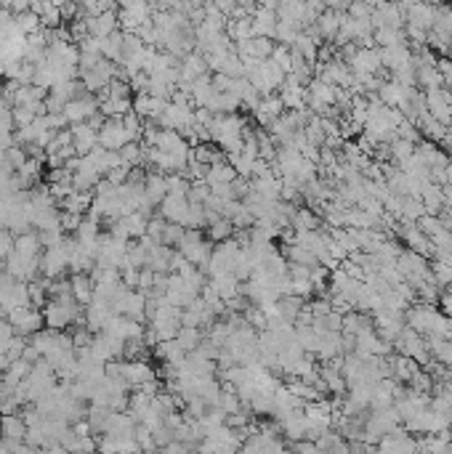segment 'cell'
I'll return each mask as SVG.
<instances>
[{
    "label": "cell",
    "instance_id": "6da1fadb",
    "mask_svg": "<svg viewBox=\"0 0 452 454\" xmlns=\"http://www.w3.org/2000/svg\"><path fill=\"white\" fill-rule=\"evenodd\" d=\"M245 122L237 114H219L210 125V141L226 155H240L245 146Z\"/></svg>",
    "mask_w": 452,
    "mask_h": 454
},
{
    "label": "cell",
    "instance_id": "e0dca14e",
    "mask_svg": "<svg viewBox=\"0 0 452 454\" xmlns=\"http://www.w3.org/2000/svg\"><path fill=\"white\" fill-rule=\"evenodd\" d=\"M166 197H168L166 176H160V173H146V181H144V200H146V205L155 210V208L163 205Z\"/></svg>",
    "mask_w": 452,
    "mask_h": 454
},
{
    "label": "cell",
    "instance_id": "7c38bea8",
    "mask_svg": "<svg viewBox=\"0 0 452 454\" xmlns=\"http://www.w3.org/2000/svg\"><path fill=\"white\" fill-rule=\"evenodd\" d=\"M72 146H75V155L86 157L91 155L96 146H99V131H93L88 122H80V125H72Z\"/></svg>",
    "mask_w": 452,
    "mask_h": 454
},
{
    "label": "cell",
    "instance_id": "f35d334b",
    "mask_svg": "<svg viewBox=\"0 0 452 454\" xmlns=\"http://www.w3.org/2000/svg\"><path fill=\"white\" fill-rule=\"evenodd\" d=\"M144 125H146V122H144L136 112H131V114H125V117H122V128L128 131L131 141H136V144H139V138L144 136Z\"/></svg>",
    "mask_w": 452,
    "mask_h": 454
},
{
    "label": "cell",
    "instance_id": "ffe728a7",
    "mask_svg": "<svg viewBox=\"0 0 452 454\" xmlns=\"http://www.w3.org/2000/svg\"><path fill=\"white\" fill-rule=\"evenodd\" d=\"M208 285L224 303H229V300H234L240 295V285H243V282L234 277V274H219V277H210Z\"/></svg>",
    "mask_w": 452,
    "mask_h": 454
},
{
    "label": "cell",
    "instance_id": "60d3db41",
    "mask_svg": "<svg viewBox=\"0 0 452 454\" xmlns=\"http://www.w3.org/2000/svg\"><path fill=\"white\" fill-rule=\"evenodd\" d=\"M16 27H19L24 35H35V32H40V30H43V27H40V19H37L33 11L16 16Z\"/></svg>",
    "mask_w": 452,
    "mask_h": 454
},
{
    "label": "cell",
    "instance_id": "30bf717a",
    "mask_svg": "<svg viewBox=\"0 0 452 454\" xmlns=\"http://www.w3.org/2000/svg\"><path fill=\"white\" fill-rule=\"evenodd\" d=\"M152 380H157V372L152 369L149 362H144V359H139V362H122V383L131 390H139V388L152 383Z\"/></svg>",
    "mask_w": 452,
    "mask_h": 454
},
{
    "label": "cell",
    "instance_id": "e575fe53",
    "mask_svg": "<svg viewBox=\"0 0 452 454\" xmlns=\"http://www.w3.org/2000/svg\"><path fill=\"white\" fill-rule=\"evenodd\" d=\"M120 160H122V165H128V167L144 165V146L131 141L128 146H122L120 149Z\"/></svg>",
    "mask_w": 452,
    "mask_h": 454
},
{
    "label": "cell",
    "instance_id": "74e56055",
    "mask_svg": "<svg viewBox=\"0 0 452 454\" xmlns=\"http://www.w3.org/2000/svg\"><path fill=\"white\" fill-rule=\"evenodd\" d=\"M272 61H274L285 75H290V72H293V48H287V45H274Z\"/></svg>",
    "mask_w": 452,
    "mask_h": 454
},
{
    "label": "cell",
    "instance_id": "11a10c76",
    "mask_svg": "<svg viewBox=\"0 0 452 454\" xmlns=\"http://www.w3.org/2000/svg\"><path fill=\"white\" fill-rule=\"evenodd\" d=\"M285 454H296V452H287V449H285Z\"/></svg>",
    "mask_w": 452,
    "mask_h": 454
},
{
    "label": "cell",
    "instance_id": "816d5d0a",
    "mask_svg": "<svg viewBox=\"0 0 452 454\" xmlns=\"http://www.w3.org/2000/svg\"><path fill=\"white\" fill-rule=\"evenodd\" d=\"M447 292H450V298H452V287H447Z\"/></svg>",
    "mask_w": 452,
    "mask_h": 454
},
{
    "label": "cell",
    "instance_id": "d6986e66",
    "mask_svg": "<svg viewBox=\"0 0 452 454\" xmlns=\"http://www.w3.org/2000/svg\"><path fill=\"white\" fill-rule=\"evenodd\" d=\"M346 13H335V11H325L317 19V24H314V35L320 37V40H328V43H332L335 37H338V32H341V22Z\"/></svg>",
    "mask_w": 452,
    "mask_h": 454
},
{
    "label": "cell",
    "instance_id": "2e32d148",
    "mask_svg": "<svg viewBox=\"0 0 452 454\" xmlns=\"http://www.w3.org/2000/svg\"><path fill=\"white\" fill-rule=\"evenodd\" d=\"M255 120H258V125L261 128H272V122H277L282 114H285V107H282V101H279V96H266V99H261V104H258V109L253 112Z\"/></svg>",
    "mask_w": 452,
    "mask_h": 454
},
{
    "label": "cell",
    "instance_id": "f546056e",
    "mask_svg": "<svg viewBox=\"0 0 452 454\" xmlns=\"http://www.w3.org/2000/svg\"><path fill=\"white\" fill-rule=\"evenodd\" d=\"M285 261L287 263H296V266H306V268L320 266V261H317L306 247H301V244H290V247H285Z\"/></svg>",
    "mask_w": 452,
    "mask_h": 454
},
{
    "label": "cell",
    "instance_id": "52a82bcc",
    "mask_svg": "<svg viewBox=\"0 0 452 454\" xmlns=\"http://www.w3.org/2000/svg\"><path fill=\"white\" fill-rule=\"evenodd\" d=\"M64 271H69V255H66V247L62 242L59 247H48L40 255V274H43V279L54 282V279H62Z\"/></svg>",
    "mask_w": 452,
    "mask_h": 454
},
{
    "label": "cell",
    "instance_id": "4dcf8cb0",
    "mask_svg": "<svg viewBox=\"0 0 452 454\" xmlns=\"http://www.w3.org/2000/svg\"><path fill=\"white\" fill-rule=\"evenodd\" d=\"M99 237H101V223L86 215V218L80 221L78 232H75V239H78L80 244H96Z\"/></svg>",
    "mask_w": 452,
    "mask_h": 454
},
{
    "label": "cell",
    "instance_id": "ee69618b",
    "mask_svg": "<svg viewBox=\"0 0 452 454\" xmlns=\"http://www.w3.org/2000/svg\"><path fill=\"white\" fill-rule=\"evenodd\" d=\"M128 85H131V93H136V96H146V93H149V75L139 72L136 78L128 80Z\"/></svg>",
    "mask_w": 452,
    "mask_h": 454
},
{
    "label": "cell",
    "instance_id": "83f0119b",
    "mask_svg": "<svg viewBox=\"0 0 452 454\" xmlns=\"http://www.w3.org/2000/svg\"><path fill=\"white\" fill-rule=\"evenodd\" d=\"M322 226V218L317 215L314 210H309V208H301V210H296V218H293V232H320Z\"/></svg>",
    "mask_w": 452,
    "mask_h": 454
},
{
    "label": "cell",
    "instance_id": "4316f807",
    "mask_svg": "<svg viewBox=\"0 0 452 454\" xmlns=\"http://www.w3.org/2000/svg\"><path fill=\"white\" fill-rule=\"evenodd\" d=\"M258 75H261V80H264L266 88L272 90V93L282 88V85H285V78H287L285 72L277 67L272 59H266V61H261V64H258Z\"/></svg>",
    "mask_w": 452,
    "mask_h": 454
},
{
    "label": "cell",
    "instance_id": "ab89813d",
    "mask_svg": "<svg viewBox=\"0 0 452 454\" xmlns=\"http://www.w3.org/2000/svg\"><path fill=\"white\" fill-rule=\"evenodd\" d=\"M35 120H37V114H35L30 107H13V128H16V131L30 128Z\"/></svg>",
    "mask_w": 452,
    "mask_h": 454
},
{
    "label": "cell",
    "instance_id": "277c9868",
    "mask_svg": "<svg viewBox=\"0 0 452 454\" xmlns=\"http://www.w3.org/2000/svg\"><path fill=\"white\" fill-rule=\"evenodd\" d=\"M62 114H64V120H66L69 128H72V125H80V122H88L91 117H96V114H99V99L86 90L83 96L69 101Z\"/></svg>",
    "mask_w": 452,
    "mask_h": 454
},
{
    "label": "cell",
    "instance_id": "7bdbcfd3",
    "mask_svg": "<svg viewBox=\"0 0 452 454\" xmlns=\"http://www.w3.org/2000/svg\"><path fill=\"white\" fill-rule=\"evenodd\" d=\"M184 226H176V223H168L166 226V234H163V244L166 247H178L181 244V239H184Z\"/></svg>",
    "mask_w": 452,
    "mask_h": 454
},
{
    "label": "cell",
    "instance_id": "8992f818",
    "mask_svg": "<svg viewBox=\"0 0 452 454\" xmlns=\"http://www.w3.org/2000/svg\"><path fill=\"white\" fill-rule=\"evenodd\" d=\"M346 67L352 69L354 80H362V78H370V75H378L381 69H383V64H381V51L378 48H357V56H354L352 61L346 64Z\"/></svg>",
    "mask_w": 452,
    "mask_h": 454
},
{
    "label": "cell",
    "instance_id": "cb8c5ba5",
    "mask_svg": "<svg viewBox=\"0 0 452 454\" xmlns=\"http://www.w3.org/2000/svg\"><path fill=\"white\" fill-rule=\"evenodd\" d=\"M303 309H306V300L296 298V295H285V298L277 300V316H282L287 324H296Z\"/></svg>",
    "mask_w": 452,
    "mask_h": 454
},
{
    "label": "cell",
    "instance_id": "d4e9b609",
    "mask_svg": "<svg viewBox=\"0 0 452 454\" xmlns=\"http://www.w3.org/2000/svg\"><path fill=\"white\" fill-rule=\"evenodd\" d=\"M117 223L122 226V232L128 234V239H131V242H139V239H144V237H146L149 218H146V215H141V213H131V215L120 218Z\"/></svg>",
    "mask_w": 452,
    "mask_h": 454
},
{
    "label": "cell",
    "instance_id": "b9f144b4",
    "mask_svg": "<svg viewBox=\"0 0 452 454\" xmlns=\"http://www.w3.org/2000/svg\"><path fill=\"white\" fill-rule=\"evenodd\" d=\"M166 226L168 223L160 218V215H152L149 218V226H146V237L152 239L155 244H163V234H166Z\"/></svg>",
    "mask_w": 452,
    "mask_h": 454
},
{
    "label": "cell",
    "instance_id": "484cf974",
    "mask_svg": "<svg viewBox=\"0 0 452 454\" xmlns=\"http://www.w3.org/2000/svg\"><path fill=\"white\" fill-rule=\"evenodd\" d=\"M426 345H429L431 362H436V364L452 369V340H441V337H426Z\"/></svg>",
    "mask_w": 452,
    "mask_h": 454
},
{
    "label": "cell",
    "instance_id": "5b68a950",
    "mask_svg": "<svg viewBox=\"0 0 452 454\" xmlns=\"http://www.w3.org/2000/svg\"><path fill=\"white\" fill-rule=\"evenodd\" d=\"M397 232H399V237H402V242L407 244V250L418 253L420 258H426V261H431V258H434V253H436V250H434V244H431L429 237H426V234L418 229V223L399 221Z\"/></svg>",
    "mask_w": 452,
    "mask_h": 454
},
{
    "label": "cell",
    "instance_id": "7dc6e473",
    "mask_svg": "<svg viewBox=\"0 0 452 454\" xmlns=\"http://www.w3.org/2000/svg\"><path fill=\"white\" fill-rule=\"evenodd\" d=\"M155 271H149V268H141V271H139V289H141V292H149V289L155 287Z\"/></svg>",
    "mask_w": 452,
    "mask_h": 454
},
{
    "label": "cell",
    "instance_id": "836d02e7",
    "mask_svg": "<svg viewBox=\"0 0 452 454\" xmlns=\"http://www.w3.org/2000/svg\"><path fill=\"white\" fill-rule=\"evenodd\" d=\"M232 234H234V226L226 221V218H219L216 223H210L208 226V237L213 244H221V242H226V239H232Z\"/></svg>",
    "mask_w": 452,
    "mask_h": 454
},
{
    "label": "cell",
    "instance_id": "7402d4cb",
    "mask_svg": "<svg viewBox=\"0 0 452 454\" xmlns=\"http://www.w3.org/2000/svg\"><path fill=\"white\" fill-rule=\"evenodd\" d=\"M69 282H72V298H75V303L83 306V309H88L91 303H93V282H91V277L88 274H72Z\"/></svg>",
    "mask_w": 452,
    "mask_h": 454
},
{
    "label": "cell",
    "instance_id": "db71d44e",
    "mask_svg": "<svg viewBox=\"0 0 452 454\" xmlns=\"http://www.w3.org/2000/svg\"><path fill=\"white\" fill-rule=\"evenodd\" d=\"M3 232H6V229H0V237H3Z\"/></svg>",
    "mask_w": 452,
    "mask_h": 454
},
{
    "label": "cell",
    "instance_id": "5bb4252c",
    "mask_svg": "<svg viewBox=\"0 0 452 454\" xmlns=\"http://www.w3.org/2000/svg\"><path fill=\"white\" fill-rule=\"evenodd\" d=\"M117 8L115 11H107L101 13V16H86V30H88L91 37H96V40H104V37H110L112 32H117Z\"/></svg>",
    "mask_w": 452,
    "mask_h": 454
},
{
    "label": "cell",
    "instance_id": "3957f363",
    "mask_svg": "<svg viewBox=\"0 0 452 454\" xmlns=\"http://www.w3.org/2000/svg\"><path fill=\"white\" fill-rule=\"evenodd\" d=\"M6 319L11 321L13 333L19 337H33L35 333L45 330V321H43V311L35 309V306H24V309H16L11 311Z\"/></svg>",
    "mask_w": 452,
    "mask_h": 454
},
{
    "label": "cell",
    "instance_id": "8fae6325",
    "mask_svg": "<svg viewBox=\"0 0 452 454\" xmlns=\"http://www.w3.org/2000/svg\"><path fill=\"white\" fill-rule=\"evenodd\" d=\"M160 218L166 223H176V226H184L187 229V215H189V200L187 197H173L168 194L163 205H160Z\"/></svg>",
    "mask_w": 452,
    "mask_h": 454
},
{
    "label": "cell",
    "instance_id": "c3c4849f",
    "mask_svg": "<svg viewBox=\"0 0 452 454\" xmlns=\"http://www.w3.org/2000/svg\"><path fill=\"white\" fill-rule=\"evenodd\" d=\"M441 191H444V210L452 213V186H444Z\"/></svg>",
    "mask_w": 452,
    "mask_h": 454
},
{
    "label": "cell",
    "instance_id": "f907efd6",
    "mask_svg": "<svg viewBox=\"0 0 452 454\" xmlns=\"http://www.w3.org/2000/svg\"><path fill=\"white\" fill-rule=\"evenodd\" d=\"M450 32H452V6H450Z\"/></svg>",
    "mask_w": 452,
    "mask_h": 454
},
{
    "label": "cell",
    "instance_id": "681fc988",
    "mask_svg": "<svg viewBox=\"0 0 452 454\" xmlns=\"http://www.w3.org/2000/svg\"><path fill=\"white\" fill-rule=\"evenodd\" d=\"M3 85H6V83H3V80H0V99H3Z\"/></svg>",
    "mask_w": 452,
    "mask_h": 454
},
{
    "label": "cell",
    "instance_id": "1f68e13d",
    "mask_svg": "<svg viewBox=\"0 0 452 454\" xmlns=\"http://www.w3.org/2000/svg\"><path fill=\"white\" fill-rule=\"evenodd\" d=\"M202 330H195V327H181L176 335V343L178 348L184 351V354H192V351H197L199 343H202Z\"/></svg>",
    "mask_w": 452,
    "mask_h": 454
},
{
    "label": "cell",
    "instance_id": "44dd1931",
    "mask_svg": "<svg viewBox=\"0 0 452 454\" xmlns=\"http://www.w3.org/2000/svg\"><path fill=\"white\" fill-rule=\"evenodd\" d=\"M0 436H3V441L8 443H22L27 438V425H24L22 414L0 417Z\"/></svg>",
    "mask_w": 452,
    "mask_h": 454
},
{
    "label": "cell",
    "instance_id": "ac0fdd59",
    "mask_svg": "<svg viewBox=\"0 0 452 454\" xmlns=\"http://www.w3.org/2000/svg\"><path fill=\"white\" fill-rule=\"evenodd\" d=\"M381 64L388 72H397L412 64V51L410 45H397V48H381Z\"/></svg>",
    "mask_w": 452,
    "mask_h": 454
},
{
    "label": "cell",
    "instance_id": "bcb514c9",
    "mask_svg": "<svg viewBox=\"0 0 452 454\" xmlns=\"http://www.w3.org/2000/svg\"><path fill=\"white\" fill-rule=\"evenodd\" d=\"M86 215H75V213H62V232H78V226H80V221H83Z\"/></svg>",
    "mask_w": 452,
    "mask_h": 454
},
{
    "label": "cell",
    "instance_id": "7a4b0ae2",
    "mask_svg": "<svg viewBox=\"0 0 452 454\" xmlns=\"http://www.w3.org/2000/svg\"><path fill=\"white\" fill-rule=\"evenodd\" d=\"M240 454H285V438L274 428H258L248 433Z\"/></svg>",
    "mask_w": 452,
    "mask_h": 454
},
{
    "label": "cell",
    "instance_id": "d6a6232c",
    "mask_svg": "<svg viewBox=\"0 0 452 454\" xmlns=\"http://www.w3.org/2000/svg\"><path fill=\"white\" fill-rule=\"evenodd\" d=\"M375 43L381 48H397V45H407V35L405 30H375Z\"/></svg>",
    "mask_w": 452,
    "mask_h": 454
},
{
    "label": "cell",
    "instance_id": "ba28073f",
    "mask_svg": "<svg viewBox=\"0 0 452 454\" xmlns=\"http://www.w3.org/2000/svg\"><path fill=\"white\" fill-rule=\"evenodd\" d=\"M131 144V136L128 131L122 128V117H110V120H104L99 131V146L101 149H107V152H120L122 146Z\"/></svg>",
    "mask_w": 452,
    "mask_h": 454
},
{
    "label": "cell",
    "instance_id": "f1b7e54d",
    "mask_svg": "<svg viewBox=\"0 0 452 454\" xmlns=\"http://www.w3.org/2000/svg\"><path fill=\"white\" fill-rule=\"evenodd\" d=\"M40 237H37V232H27L22 234V237H16V242H13V250L19 255H24V258H37L40 255Z\"/></svg>",
    "mask_w": 452,
    "mask_h": 454
},
{
    "label": "cell",
    "instance_id": "9c48e42d",
    "mask_svg": "<svg viewBox=\"0 0 452 454\" xmlns=\"http://www.w3.org/2000/svg\"><path fill=\"white\" fill-rule=\"evenodd\" d=\"M277 96H279V101H282L285 112H301V109H306V101H309V90H306V85H303V83H301L298 78L287 75L285 85L277 90Z\"/></svg>",
    "mask_w": 452,
    "mask_h": 454
},
{
    "label": "cell",
    "instance_id": "4fadbf2b",
    "mask_svg": "<svg viewBox=\"0 0 452 454\" xmlns=\"http://www.w3.org/2000/svg\"><path fill=\"white\" fill-rule=\"evenodd\" d=\"M410 90L412 88H405V85H399L394 80H383V85L378 88V101L388 107V109H402L410 99Z\"/></svg>",
    "mask_w": 452,
    "mask_h": 454
},
{
    "label": "cell",
    "instance_id": "f6af8a7d",
    "mask_svg": "<svg viewBox=\"0 0 452 454\" xmlns=\"http://www.w3.org/2000/svg\"><path fill=\"white\" fill-rule=\"evenodd\" d=\"M436 69L441 75V85L447 90H452V59H439L436 61Z\"/></svg>",
    "mask_w": 452,
    "mask_h": 454
},
{
    "label": "cell",
    "instance_id": "d590c367",
    "mask_svg": "<svg viewBox=\"0 0 452 454\" xmlns=\"http://www.w3.org/2000/svg\"><path fill=\"white\" fill-rule=\"evenodd\" d=\"M431 277H434V282H436L441 289L452 287V266H447V263L431 261Z\"/></svg>",
    "mask_w": 452,
    "mask_h": 454
},
{
    "label": "cell",
    "instance_id": "f5cc1de1",
    "mask_svg": "<svg viewBox=\"0 0 452 454\" xmlns=\"http://www.w3.org/2000/svg\"><path fill=\"white\" fill-rule=\"evenodd\" d=\"M91 454H101V452H99V449H96V452H91Z\"/></svg>",
    "mask_w": 452,
    "mask_h": 454
},
{
    "label": "cell",
    "instance_id": "603a6c76",
    "mask_svg": "<svg viewBox=\"0 0 452 454\" xmlns=\"http://www.w3.org/2000/svg\"><path fill=\"white\" fill-rule=\"evenodd\" d=\"M237 173H234V167L226 162V160H219V162H213L208 167V176H205V184L208 186H224V184H234L237 181Z\"/></svg>",
    "mask_w": 452,
    "mask_h": 454
},
{
    "label": "cell",
    "instance_id": "9a60e30c",
    "mask_svg": "<svg viewBox=\"0 0 452 454\" xmlns=\"http://www.w3.org/2000/svg\"><path fill=\"white\" fill-rule=\"evenodd\" d=\"M115 313H112L110 303H104V300H93L88 309H86V330L93 335L104 333V327H107V321L112 319Z\"/></svg>",
    "mask_w": 452,
    "mask_h": 454
},
{
    "label": "cell",
    "instance_id": "8d00e7d4",
    "mask_svg": "<svg viewBox=\"0 0 452 454\" xmlns=\"http://www.w3.org/2000/svg\"><path fill=\"white\" fill-rule=\"evenodd\" d=\"M166 184H168V194H173V197H187L189 189H192V181H189V178H184L181 173L166 176Z\"/></svg>",
    "mask_w": 452,
    "mask_h": 454
}]
</instances>
